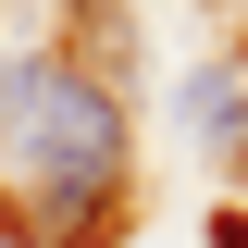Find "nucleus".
<instances>
[{
  "label": "nucleus",
  "mask_w": 248,
  "mask_h": 248,
  "mask_svg": "<svg viewBox=\"0 0 248 248\" xmlns=\"http://www.w3.org/2000/svg\"><path fill=\"white\" fill-rule=\"evenodd\" d=\"M137 211V124L62 37L0 50V236L13 248H112Z\"/></svg>",
  "instance_id": "1"
},
{
  "label": "nucleus",
  "mask_w": 248,
  "mask_h": 248,
  "mask_svg": "<svg viewBox=\"0 0 248 248\" xmlns=\"http://www.w3.org/2000/svg\"><path fill=\"white\" fill-rule=\"evenodd\" d=\"M186 137L199 149H248V75L236 62H199L186 75Z\"/></svg>",
  "instance_id": "2"
},
{
  "label": "nucleus",
  "mask_w": 248,
  "mask_h": 248,
  "mask_svg": "<svg viewBox=\"0 0 248 248\" xmlns=\"http://www.w3.org/2000/svg\"><path fill=\"white\" fill-rule=\"evenodd\" d=\"M211 248H248V211H223V223H211Z\"/></svg>",
  "instance_id": "3"
},
{
  "label": "nucleus",
  "mask_w": 248,
  "mask_h": 248,
  "mask_svg": "<svg viewBox=\"0 0 248 248\" xmlns=\"http://www.w3.org/2000/svg\"><path fill=\"white\" fill-rule=\"evenodd\" d=\"M211 13H248V0H211Z\"/></svg>",
  "instance_id": "4"
}]
</instances>
